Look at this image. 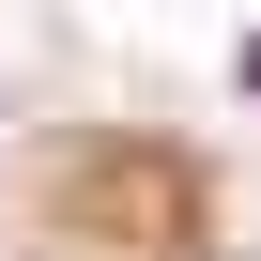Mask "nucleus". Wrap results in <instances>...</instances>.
Here are the masks:
<instances>
[{"label":"nucleus","mask_w":261,"mask_h":261,"mask_svg":"<svg viewBox=\"0 0 261 261\" xmlns=\"http://www.w3.org/2000/svg\"><path fill=\"white\" fill-rule=\"evenodd\" d=\"M246 92H261V46H246Z\"/></svg>","instance_id":"1"}]
</instances>
